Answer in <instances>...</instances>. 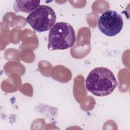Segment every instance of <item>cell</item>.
Listing matches in <instances>:
<instances>
[{
  "label": "cell",
  "instance_id": "1",
  "mask_svg": "<svg viewBox=\"0 0 130 130\" xmlns=\"http://www.w3.org/2000/svg\"><path fill=\"white\" fill-rule=\"evenodd\" d=\"M117 84L113 73L105 67L93 69L89 72L85 80L87 90L97 96H106L110 94Z\"/></svg>",
  "mask_w": 130,
  "mask_h": 130
},
{
  "label": "cell",
  "instance_id": "4",
  "mask_svg": "<svg viewBox=\"0 0 130 130\" xmlns=\"http://www.w3.org/2000/svg\"><path fill=\"white\" fill-rule=\"evenodd\" d=\"M98 26L101 32L105 35L114 37L118 34L123 28V18L117 11L108 10L100 16Z\"/></svg>",
  "mask_w": 130,
  "mask_h": 130
},
{
  "label": "cell",
  "instance_id": "2",
  "mask_svg": "<svg viewBox=\"0 0 130 130\" xmlns=\"http://www.w3.org/2000/svg\"><path fill=\"white\" fill-rule=\"evenodd\" d=\"M76 42L73 27L65 22H58L50 28L47 48L49 50H66L72 47Z\"/></svg>",
  "mask_w": 130,
  "mask_h": 130
},
{
  "label": "cell",
  "instance_id": "3",
  "mask_svg": "<svg viewBox=\"0 0 130 130\" xmlns=\"http://www.w3.org/2000/svg\"><path fill=\"white\" fill-rule=\"evenodd\" d=\"M56 16L53 9L47 5H40L26 18L27 22L35 30L44 32L54 25Z\"/></svg>",
  "mask_w": 130,
  "mask_h": 130
},
{
  "label": "cell",
  "instance_id": "5",
  "mask_svg": "<svg viewBox=\"0 0 130 130\" xmlns=\"http://www.w3.org/2000/svg\"><path fill=\"white\" fill-rule=\"evenodd\" d=\"M40 1H15L13 8L15 12L30 13L40 6Z\"/></svg>",
  "mask_w": 130,
  "mask_h": 130
}]
</instances>
